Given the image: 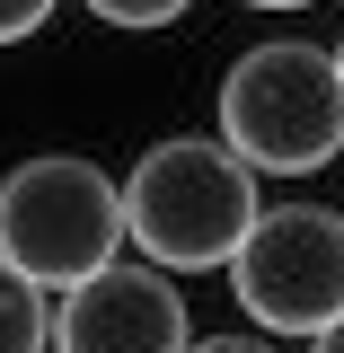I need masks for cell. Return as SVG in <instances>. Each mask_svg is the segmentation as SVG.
Returning <instances> with one entry per match:
<instances>
[{
	"label": "cell",
	"mask_w": 344,
	"mask_h": 353,
	"mask_svg": "<svg viewBox=\"0 0 344 353\" xmlns=\"http://www.w3.org/2000/svg\"><path fill=\"white\" fill-rule=\"evenodd\" d=\"M256 168L221 141V132H168L150 141L124 176V230L132 248L168 274H212L239 256V239L256 230Z\"/></svg>",
	"instance_id": "6da1fadb"
},
{
	"label": "cell",
	"mask_w": 344,
	"mask_h": 353,
	"mask_svg": "<svg viewBox=\"0 0 344 353\" xmlns=\"http://www.w3.org/2000/svg\"><path fill=\"white\" fill-rule=\"evenodd\" d=\"M221 141L256 176H318L344 159V62L327 44L265 36L221 80Z\"/></svg>",
	"instance_id": "7a4b0ae2"
},
{
	"label": "cell",
	"mask_w": 344,
	"mask_h": 353,
	"mask_svg": "<svg viewBox=\"0 0 344 353\" xmlns=\"http://www.w3.org/2000/svg\"><path fill=\"white\" fill-rule=\"evenodd\" d=\"M124 185L88 150H36L0 176V256L44 292H71L124 248Z\"/></svg>",
	"instance_id": "3957f363"
},
{
	"label": "cell",
	"mask_w": 344,
	"mask_h": 353,
	"mask_svg": "<svg viewBox=\"0 0 344 353\" xmlns=\"http://www.w3.org/2000/svg\"><path fill=\"white\" fill-rule=\"evenodd\" d=\"M230 292L265 336H318L344 309V212L327 203H265L230 256Z\"/></svg>",
	"instance_id": "277c9868"
},
{
	"label": "cell",
	"mask_w": 344,
	"mask_h": 353,
	"mask_svg": "<svg viewBox=\"0 0 344 353\" xmlns=\"http://www.w3.org/2000/svg\"><path fill=\"white\" fill-rule=\"evenodd\" d=\"M194 318L185 292L168 283V265H97L88 283H71L53 301V353H185Z\"/></svg>",
	"instance_id": "5b68a950"
},
{
	"label": "cell",
	"mask_w": 344,
	"mask_h": 353,
	"mask_svg": "<svg viewBox=\"0 0 344 353\" xmlns=\"http://www.w3.org/2000/svg\"><path fill=\"white\" fill-rule=\"evenodd\" d=\"M0 353H53V309H44V283H27L9 256H0Z\"/></svg>",
	"instance_id": "8992f818"
},
{
	"label": "cell",
	"mask_w": 344,
	"mask_h": 353,
	"mask_svg": "<svg viewBox=\"0 0 344 353\" xmlns=\"http://www.w3.org/2000/svg\"><path fill=\"white\" fill-rule=\"evenodd\" d=\"M97 27H124V36H159V27H176L194 0H80Z\"/></svg>",
	"instance_id": "52a82bcc"
},
{
	"label": "cell",
	"mask_w": 344,
	"mask_h": 353,
	"mask_svg": "<svg viewBox=\"0 0 344 353\" xmlns=\"http://www.w3.org/2000/svg\"><path fill=\"white\" fill-rule=\"evenodd\" d=\"M53 9H62V0H0V53H9V44H27V36H44V27H53Z\"/></svg>",
	"instance_id": "ba28073f"
},
{
	"label": "cell",
	"mask_w": 344,
	"mask_h": 353,
	"mask_svg": "<svg viewBox=\"0 0 344 353\" xmlns=\"http://www.w3.org/2000/svg\"><path fill=\"white\" fill-rule=\"evenodd\" d=\"M185 353H283V345H274V336L256 327V336H194Z\"/></svg>",
	"instance_id": "9c48e42d"
},
{
	"label": "cell",
	"mask_w": 344,
	"mask_h": 353,
	"mask_svg": "<svg viewBox=\"0 0 344 353\" xmlns=\"http://www.w3.org/2000/svg\"><path fill=\"white\" fill-rule=\"evenodd\" d=\"M309 353H344V309L327 318V327H318V336H309Z\"/></svg>",
	"instance_id": "30bf717a"
},
{
	"label": "cell",
	"mask_w": 344,
	"mask_h": 353,
	"mask_svg": "<svg viewBox=\"0 0 344 353\" xmlns=\"http://www.w3.org/2000/svg\"><path fill=\"white\" fill-rule=\"evenodd\" d=\"M247 9H318V0H247Z\"/></svg>",
	"instance_id": "8fae6325"
},
{
	"label": "cell",
	"mask_w": 344,
	"mask_h": 353,
	"mask_svg": "<svg viewBox=\"0 0 344 353\" xmlns=\"http://www.w3.org/2000/svg\"><path fill=\"white\" fill-rule=\"evenodd\" d=\"M336 62H344V36H336Z\"/></svg>",
	"instance_id": "7c38bea8"
}]
</instances>
